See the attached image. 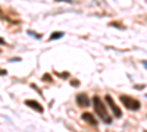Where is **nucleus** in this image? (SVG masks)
Masks as SVG:
<instances>
[{"mask_svg": "<svg viewBox=\"0 0 147 132\" xmlns=\"http://www.w3.org/2000/svg\"><path fill=\"white\" fill-rule=\"evenodd\" d=\"M105 98H106V103L109 104V107H110V109H112L113 115H115L116 117H121V116H122V112H121V109H119V107L116 106V103L113 101V98L110 97V95H106Z\"/></svg>", "mask_w": 147, "mask_h": 132, "instance_id": "obj_3", "label": "nucleus"}, {"mask_svg": "<svg viewBox=\"0 0 147 132\" xmlns=\"http://www.w3.org/2000/svg\"><path fill=\"white\" fill-rule=\"evenodd\" d=\"M0 75H6V70L5 69H0Z\"/></svg>", "mask_w": 147, "mask_h": 132, "instance_id": "obj_10", "label": "nucleus"}, {"mask_svg": "<svg viewBox=\"0 0 147 132\" xmlns=\"http://www.w3.org/2000/svg\"><path fill=\"white\" fill-rule=\"evenodd\" d=\"M146 98H147V94H146Z\"/></svg>", "mask_w": 147, "mask_h": 132, "instance_id": "obj_14", "label": "nucleus"}, {"mask_svg": "<svg viewBox=\"0 0 147 132\" xmlns=\"http://www.w3.org/2000/svg\"><path fill=\"white\" fill-rule=\"evenodd\" d=\"M0 44H5V40L3 38H0Z\"/></svg>", "mask_w": 147, "mask_h": 132, "instance_id": "obj_12", "label": "nucleus"}, {"mask_svg": "<svg viewBox=\"0 0 147 132\" xmlns=\"http://www.w3.org/2000/svg\"><path fill=\"white\" fill-rule=\"evenodd\" d=\"M110 27H118L119 29H125V27L122 25V23H119V22H110Z\"/></svg>", "mask_w": 147, "mask_h": 132, "instance_id": "obj_8", "label": "nucleus"}, {"mask_svg": "<svg viewBox=\"0 0 147 132\" xmlns=\"http://www.w3.org/2000/svg\"><path fill=\"white\" fill-rule=\"evenodd\" d=\"M63 37V32H60V31H55L50 37H49V41H55V40H57V38H62Z\"/></svg>", "mask_w": 147, "mask_h": 132, "instance_id": "obj_7", "label": "nucleus"}, {"mask_svg": "<svg viewBox=\"0 0 147 132\" xmlns=\"http://www.w3.org/2000/svg\"><path fill=\"white\" fill-rule=\"evenodd\" d=\"M78 84H80V82H78L77 79H74V81H72V85H78Z\"/></svg>", "mask_w": 147, "mask_h": 132, "instance_id": "obj_9", "label": "nucleus"}, {"mask_svg": "<svg viewBox=\"0 0 147 132\" xmlns=\"http://www.w3.org/2000/svg\"><path fill=\"white\" fill-rule=\"evenodd\" d=\"M121 101H122V104H124L127 109H129V110H138L140 107H141V103H140L137 98L129 97V95H121Z\"/></svg>", "mask_w": 147, "mask_h": 132, "instance_id": "obj_2", "label": "nucleus"}, {"mask_svg": "<svg viewBox=\"0 0 147 132\" xmlns=\"http://www.w3.org/2000/svg\"><path fill=\"white\" fill-rule=\"evenodd\" d=\"M25 104L28 107H31V109H34L35 112H38V113H43V106L38 103V101H35V100H27Z\"/></svg>", "mask_w": 147, "mask_h": 132, "instance_id": "obj_4", "label": "nucleus"}, {"mask_svg": "<svg viewBox=\"0 0 147 132\" xmlns=\"http://www.w3.org/2000/svg\"><path fill=\"white\" fill-rule=\"evenodd\" d=\"M77 103H78L80 107H87L90 104V100H88V97L85 94H78L77 95Z\"/></svg>", "mask_w": 147, "mask_h": 132, "instance_id": "obj_6", "label": "nucleus"}, {"mask_svg": "<svg viewBox=\"0 0 147 132\" xmlns=\"http://www.w3.org/2000/svg\"><path fill=\"white\" fill-rule=\"evenodd\" d=\"M82 121H85L87 123H90V125H93V126H97V119L94 117V115H91V113H88V112L82 113Z\"/></svg>", "mask_w": 147, "mask_h": 132, "instance_id": "obj_5", "label": "nucleus"}, {"mask_svg": "<svg viewBox=\"0 0 147 132\" xmlns=\"http://www.w3.org/2000/svg\"><path fill=\"white\" fill-rule=\"evenodd\" d=\"M136 88H137V90H143V88H144V85H136Z\"/></svg>", "mask_w": 147, "mask_h": 132, "instance_id": "obj_11", "label": "nucleus"}, {"mask_svg": "<svg viewBox=\"0 0 147 132\" xmlns=\"http://www.w3.org/2000/svg\"><path fill=\"white\" fill-rule=\"evenodd\" d=\"M143 65H144V66H146V68H147V62H143Z\"/></svg>", "mask_w": 147, "mask_h": 132, "instance_id": "obj_13", "label": "nucleus"}, {"mask_svg": "<svg viewBox=\"0 0 147 132\" xmlns=\"http://www.w3.org/2000/svg\"><path fill=\"white\" fill-rule=\"evenodd\" d=\"M93 106H94L96 113L102 117V121H103L105 123H107V125H109V123H112V117L109 116L107 109H106V106H105V103L102 101V98H100V97L94 95V97H93Z\"/></svg>", "mask_w": 147, "mask_h": 132, "instance_id": "obj_1", "label": "nucleus"}, {"mask_svg": "<svg viewBox=\"0 0 147 132\" xmlns=\"http://www.w3.org/2000/svg\"><path fill=\"white\" fill-rule=\"evenodd\" d=\"M146 132H147V131H146Z\"/></svg>", "mask_w": 147, "mask_h": 132, "instance_id": "obj_15", "label": "nucleus"}]
</instances>
